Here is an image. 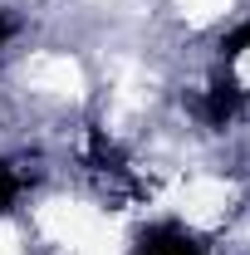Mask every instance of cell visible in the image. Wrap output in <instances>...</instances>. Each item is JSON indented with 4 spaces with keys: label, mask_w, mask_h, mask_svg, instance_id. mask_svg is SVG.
<instances>
[{
    "label": "cell",
    "mask_w": 250,
    "mask_h": 255,
    "mask_svg": "<svg viewBox=\"0 0 250 255\" xmlns=\"http://www.w3.org/2000/svg\"><path fill=\"white\" fill-rule=\"evenodd\" d=\"M132 255H211L206 241L177 221H152L132 236Z\"/></svg>",
    "instance_id": "cell-1"
},
{
    "label": "cell",
    "mask_w": 250,
    "mask_h": 255,
    "mask_svg": "<svg viewBox=\"0 0 250 255\" xmlns=\"http://www.w3.org/2000/svg\"><path fill=\"white\" fill-rule=\"evenodd\" d=\"M246 89H241V79L236 74H216L211 84H206V98H201V118L211 128H231L241 113H246Z\"/></svg>",
    "instance_id": "cell-2"
},
{
    "label": "cell",
    "mask_w": 250,
    "mask_h": 255,
    "mask_svg": "<svg viewBox=\"0 0 250 255\" xmlns=\"http://www.w3.org/2000/svg\"><path fill=\"white\" fill-rule=\"evenodd\" d=\"M89 157H94L103 172H123V152H118V147H113V142H108L98 128L89 132Z\"/></svg>",
    "instance_id": "cell-3"
},
{
    "label": "cell",
    "mask_w": 250,
    "mask_h": 255,
    "mask_svg": "<svg viewBox=\"0 0 250 255\" xmlns=\"http://www.w3.org/2000/svg\"><path fill=\"white\" fill-rule=\"evenodd\" d=\"M20 191H25V177H20L10 162H0V216H10V211H15Z\"/></svg>",
    "instance_id": "cell-4"
},
{
    "label": "cell",
    "mask_w": 250,
    "mask_h": 255,
    "mask_svg": "<svg viewBox=\"0 0 250 255\" xmlns=\"http://www.w3.org/2000/svg\"><path fill=\"white\" fill-rule=\"evenodd\" d=\"M216 49H221V59H226V64H231V59H241V54L250 49V20H241L236 30H226Z\"/></svg>",
    "instance_id": "cell-5"
},
{
    "label": "cell",
    "mask_w": 250,
    "mask_h": 255,
    "mask_svg": "<svg viewBox=\"0 0 250 255\" xmlns=\"http://www.w3.org/2000/svg\"><path fill=\"white\" fill-rule=\"evenodd\" d=\"M10 34H15V20H10V15H0V59H5V44H10Z\"/></svg>",
    "instance_id": "cell-6"
}]
</instances>
